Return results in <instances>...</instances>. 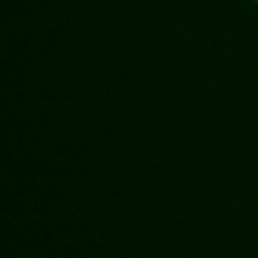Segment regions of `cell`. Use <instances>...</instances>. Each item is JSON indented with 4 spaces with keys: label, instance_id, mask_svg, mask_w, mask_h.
Wrapping results in <instances>:
<instances>
[{
    "label": "cell",
    "instance_id": "obj_1",
    "mask_svg": "<svg viewBox=\"0 0 258 258\" xmlns=\"http://www.w3.org/2000/svg\"><path fill=\"white\" fill-rule=\"evenodd\" d=\"M256 2H258V0H256Z\"/></svg>",
    "mask_w": 258,
    "mask_h": 258
}]
</instances>
